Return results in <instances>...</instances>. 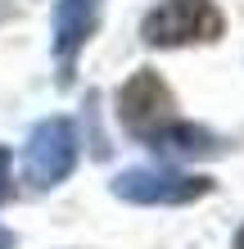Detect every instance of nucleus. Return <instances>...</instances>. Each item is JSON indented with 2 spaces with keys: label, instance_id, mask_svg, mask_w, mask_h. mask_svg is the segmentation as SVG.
Wrapping results in <instances>:
<instances>
[{
  "label": "nucleus",
  "instance_id": "f257e3e1",
  "mask_svg": "<svg viewBox=\"0 0 244 249\" xmlns=\"http://www.w3.org/2000/svg\"><path fill=\"white\" fill-rule=\"evenodd\" d=\"M118 123L127 127V136L140 145H159L172 127H177V100H172L167 82L154 68H140L127 77V86L118 91Z\"/></svg>",
  "mask_w": 244,
  "mask_h": 249
},
{
  "label": "nucleus",
  "instance_id": "f03ea898",
  "mask_svg": "<svg viewBox=\"0 0 244 249\" xmlns=\"http://www.w3.org/2000/svg\"><path fill=\"white\" fill-rule=\"evenodd\" d=\"M222 32H226V18L212 0H159L140 23V36L154 50L204 46V41H217Z\"/></svg>",
  "mask_w": 244,
  "mask_h": 249
},
{
  "label": "nucleus",
  "instance_id": "7ed1b4c3",
  "mask_svg": "<svg viewBox=\"0 0 244 249\" xmlns=\"http://www.w3.org/2000/svg\"><path fill=\"white\" fill-rule=\"evenodd\" d=\"M77 168V127L68 118H46L23 145V172L36 190H54Z\"/></svg>",
  "mask_w": 244,
  "mask_h": 249
},
{
  "label": "nucleus",
  "instance_id": "20e7f679",
  "mask_svg": "<svg viewBox=\"0 0 244 249\" xmlns=\"http://www.w3.org/2000/svg\"><path fill=\"white\" fill-rule=\"evenodd\" d=\"M109 186L122 204H140V209L145 204H195L212 190L208 177H190V172H172V168H127Z\"/></svg>",
  "mask_w": 244,
  "mask_h": 249
},
{
  "label": "nucleus",
  "instance_id": "39448f33",
  "mask_svg": "<svg viewBox=\"0 0 244 249\" xmlns=\"http://www.w3.org/2000/svg\"><path fill=\"white\" fill-rule=\"evenodd\" d=\"M99 14H104V0H59L54 5V68H59V86L73 82L77 54L95 36Z\"/></svg>",
  "mask_w": 244,
  "mask_h": 249
},
{
  "label": "nucleus",
  "instance_id": "423d86ee",
  "mask_svg": "<svg viewBox=\"0 0 244 249\" xmlns=\"http://www.w3.org/2000/svg\"><path fill=\"white\" fill-rule=\"evenodd\" d=\"M9 199V150L0 145V204Z\"/></svg>",
  "mask_w": 244,
  "mask_h": 249
},
{
  "label": "nucleus",
  "instance_id": "0eeeda50",
  "mask_svg": "<svg viewBox=\"0 0 244 249\" xmlns=\"http://www.w3.org/2000/svg\"><path fill=\"white\" fill-rule=\"evenodd\" d=\"M14 18V0H0V23H9Z\"/></svg>",
  "mask_w": 244,
  "mask_h": 249
},
{
  "label": "nucleus",
  "instance_id": "6e6552de",
  "mask_svg": "<svg viewBox=\"0 0 244 249\" xmlns=\"http://www.w3.org/2000/svg\"><path fill=\"white\" fill-rule=\"evenodd\" d=\"M0 249H14V231H5V227H0Z\"/></svg>",
  "mask_w": 244,
  "mask_h": 249
},
{
  "label": "nucleus",
  "instance_id": "1a4fd4ad",
  "mask_svg": "<svg viewBox=\"0 0 244 249\" xmlns=\"http://www.w3.org/2000/svg\"><path fill=\"white\" fill-rule=\"evenodd\" d=\"M235 249H244V227H240V231H235Z\"/></svg>",
  "mask_w": 244,
  "mask_h": 249
}]
</instances>
